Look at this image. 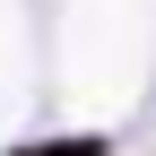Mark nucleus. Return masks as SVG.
I'll list each match as a JSON object with an SVG mask.
<instances>
[{"instance_id": "nucleus-1", "label": "nucleus", "mask_w": 156, "mask_h": 156, "mask_svg": "<svg viewBox=\"0 0 156 156\" xmlns=\"http://www.w3.org/2000/svg\"><path fill=\"white\" fill-rule=\"evenodd\" d=\"M44 156H113L122 139H113V130H52V139H35Z\"/></svg>"}, {"instance_id": "nucleus-2", "label": "nucleus", "mask_w": 156, "mask_h": 156, "mask_svg": "<svg viewBox=\"0 0 156 156\" xmlns=\"http://www.w3.org/2000/svg\"><path fill=\"white\" fill-rule=\"evenodd\" d=\"M0 156H44V147H35V139H0Z\"/></svg>"}]
</instances>
